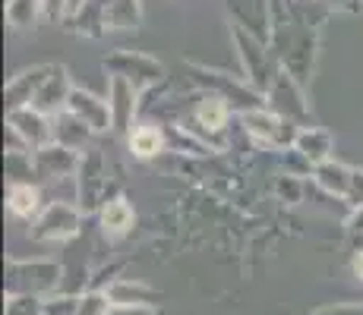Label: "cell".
Listing matches in <instances>:
<instances>
[{
	"mask_svg": "<svg viewBox=\"0 0 363 315\" xmlns=\"http://www.w3.org/2000/svg\"><path fill=\"white\" fill-rule=\"evenodd\" d=\"M139 92L133 82L127 79H117L111 76L108 79V104H111V120H114V132H133V117L139 114Z\"/></svg>",
	"mask_w": 363,
	"mask_h": 315,
	"instance_id": "obj_11",
	"label": "cell"
},
{
	"mask_svg": "<svg viewBox=\"0 0 363 315\" xmlns=\"http://www.w3.org/2000/svg\"><path fill=\"white\" fill-rule=\"evenodd\" d=\"M35 158V177L41 183H54V180H64L69 173L79 171V161L82 155H76L73 149H64V145H48V149H38L32 151Z\"/></svg>",
	"mask_w": 363,
	"mask_h": 315,
	"instance_id": "obj_13",
	"label": "cell"
},
{
	"mask_svg": "<svg viewBox=\"0 0 363 315\" xmlns=\"http://www.w3.org/2000/svg\"><path fill=\"white\" fill-rule=\"evenodd\" d=\"M323 4L338 13H351V16H360L363 13V0H323Z\"/></svg>",
	"mask_w": 363,
	"mask_h": 315,
	"instance_id": "obj_35",
	"label": "cell"
},
{
	"mask_svg": "<svg viewBox=\"0 0 363 315\" xmlns=\"http://www.w3.org/2000/svg\"><path fill=\"white\" fill-rule=\"evenodd\" d=\"M73 88H76V86H69L67 67L54 63V69H51V76H48V82L41 86V92L35 95L32 108L38 110V114H45V117H57L60 110H67V101H69V95H73Z\"/></svg>",
	"mask_w": 363,
	"mask_h": 315,
	"instance_id": "obj_15",
	"label": "cell"
},
{
	"mask_svg": "<svg viewBox=\"0 0 363 315\" xmlns=\"http://www.w3.org/2000/svg\"><path fill=\"white\" fill-rule=\"evenodd\" d=\"M76 202H79V212H95L99 205L108 202V177H104V158L99 149H89L79 161V171H76Z\"/></svg>",
	"mask_w": 363,
	"mask_h": 315,
	"instance_id": "obj_8",
	"label": "cell"
},
{
	"mask_svg": "<svg viewBox=\"0 0 363 315\" xmlns=\"http://www.w3.org/2000/svg\"><path fill=\"white\" fill-rule=\"evenodd\" d=\"M347 202H351V208L363 205V171L360 167H354V183H351V195H347Z\"/></svg>",
	"mask_w": 363,
	"mask_h": 315,
	"instance_id": "obj_36",
	"label": "cell"
},
{
	"mask_svg": "<svg viewBox=\"0 0 363 315\" xmlns=\"http://www.w3.org/2000/svg\"><path fill=\"white\" fill-rule=\"evenodd\" d=\"M6 208H10V214H16V218H38V212L45 205H41V189L35 183H13L10 193H6Z\"/></svg>",
	"mask_w": 363,
	"mask_h": 315,
	"instance_id": "obj_23",
	"label": "cell"
},
{
	"mask_svg": "<svg viewBox=\"0 0 363 315\" xmlns=\"http://www.w3.org/2000/svg\"><path fill=\"white\" fill-rule=\"evenodd\" d=\"M104 293H108L111 306H114V309H123V312L155 309L158 299H162V293H158L155 287H149L143 281H127V277H117L114 284L104 287Z\"/></svg>",
	"mask_w": 363,
	"mask_h": 315,
	"instance_id": "obj_14",
	"label": "cell"
},
{
	"mask_svg": "<svg viewBox=\"0 0 363 315\" xmlns=\"http://www.w3.org/2000/svg\"><path fill=\"white\" fill-rule=\"evenodd\" d=\"M4 315H45V299H35V297H6Z\"/></svg>",
	"mask_w": 363,
	"mask_h": 315,
	"instance_id": "obj_28",
	"label": "cell"
},
{
	"mask_svg": "<svg viewBox=\"0 0 363 315\" xmlns=\"http://www.w3.org/2000/svg\"><path fill=\"white\" fill-rule=\"evenodd\" d=\"M67 6L69 0H41V16L48 23H60V19H67Z\"/></svg>",
	"mask_w": 363,
	"mask_h": 315,
	"instance_id": "obj_32",
	"label": "cell"
},
{
	"mask_svg": "<svg viewBox=\"0 0 363 315\" xmlns=\"http://www.w3.org/2000/svg\"><path fill=\"white\" fill-rule=\"evenodd\" d=\"M6 177H10V186L13 183H35V158L32 151H6Z\"/></svg>",
	"mask_w": 363,
	"mask_h": 315,
	"instance_id": "obj_26",
	"label": "cell"
},
{
	"mask_svg": "<svg viewBox=\"0 0 363 315\" xmlns=\"http://www.w3.org/2000/svg\"><path fill=\"white\" fill-rule=\"evenodd\" d=\"M265 108L275 110L278 117H284L288 123L294 126H313L310 123V104H306L303 86L288 73V69H278L275 79H272L269 92H265Z\"/></svg>",
	"mask_w": 363,
	"mask_h": 315,
	"instance_id": "obj_5",
	"label": "cell"
},
{
	"mask_svg": "<svg viewBox=\"0 0 363 315\" xmlns=\"http://www.w3.org/2000/svg\"><path fill=\"white\" fill-rule=\"evenodd\" d=\"M54 63H38L32 69H23L19 76H13L4 88V101H6V110H19V108H32L35 95L41 92V86L48 82L51 76Z\"/></svg>",
	"mask_w": 363,
	"mask_h": 315,
	"instance_id": "obj_12",
	"label": "cell"
},
{
	"mask_svg": "<svg viewBox=\"0 0 363 315\" xmlns=\"http://www.w3.org/2000/svg\"><path fill=\"white\" fill-rule=\"evenodd\" d=\"M190 69V79L193 86H199L206 95H218L225 98L228 104L243 114V110H256V108H265V95L256 92L247 79H237V76L225 73V69H208V67H199V63H186Z\"/></svg>",
	"mask_w": 363,
	"mask_h": 315,
	"instance_id": "obj_2",
	"label": "cell"
},
{
	"mask_svg": "<svg viewBox=\"0 0 363 315\" xmlns=\"http://www.w3.org/2000/svg\"><path fill=\"white\" fill-rule=\"evenodd\" d=\"M127 142H130V151L136 158H155V155H162V151L167 149V132L162 130V126H155V123H136L133 126V132L127 136Z\"/></svg>",
	"mask_w": 363,
	"mask_h": 315,
	"instance_id": "obj_21",
	"label": "cell"
},
{
	"mask_svg": "<svg viewBox=\"0 0 363 315\" xmlns=\"http://www.w3.org/2000/svg\"><path fill=\"white\" fill-rule=\"evenodd\" d=\"M313 183L323 189V193L335 195V199H347V195H351V183H354V167L332 158L313 171Z\"/></svg>",
	"mask_w": 363,
	"mask_h": 315,
	"instance_id": "obj_19",
	"label": "cell"
},
{
	"mask_svg": "<svg viewBox=\"0 0 363 315\" xmlns=\"http://www.w3.org/2000/svg\"><path fill=\"white\" fill-rule=\"evenodd\" d=\"M51 120H54V142L64 145V149L79 151L82 145H89V139L95 136L92 126L86 120H79L76 114H69V110H60V114L51 117Z\"/></svg>",
	"mask_w": 363,
	"mask_h": 315,
	"instance_id": "obj_20",
	"label": "cell"
},
{
	"mask_svg": "<svg viewBox=\"0 0 363 315\" xmlns=\"http://www.w3.org/2000/svg\"><path fill=\"white\" fill-rule=\"evenodd\" d=\"M76 312H79V297L57 293V297L45 299V315H76Z\"/></svg>",
	"mask_w": 363,
	"mask_h": 315,
	"instance_id": "obj_30",
	"label": "cell"
},
{
	"mask_svg": "<svg viewBox=\"0 0 363 315\" xmlns=\"http://www.w3.org/2000/svg\"><path fill=\"white\" fill-rule=\"evenodd\" d=\"M294 149L310 161L313 167L325 164V161H332V149H335V139L329 130H323V126H303V130L297 132V142Z\"/></svg>",
	"mask_w": 363,
	"mask_h": 315,
	"instance_id": "obj_18",
	"label": "cell"
},
{
	"mask_svg": "<svg viewBox=\"0 0 363 315\" xmlns=\"http://www.w3.org/2000/svg\"><path fill=\"white\" fill-rule=\"evenodd\" d=\"M351 271H354V277H357V281H363V249L354 252V258H351Z\"/></svg>",
	"mask_w": 363,
	"mask_h": 315,
	"instance_id": "obj_38",
	"label": "cell"
},
{
	"mask_svg": "<svg viewBox=\"0 0 363 315\" xmlns=\"http://www.w3.org/2000/svg\"><path fill=\"white\" fill-rule=\"evenodd\" d=\"M82 227V212L73 202H48L38 212V218L29 227V240L35 243H60L76 236Z\"/></svg>",
	"mask_w": 363,
	"mask_h": 315,
	"instance_id": "obj_7",
	"label": "cell"
},
{
	"mask_svg": "<svg viewBox=\"0 0 363 315\" xmlns=\"http://www.w3.org/2000/svg\"><path fill=\"white\" fill-rule=\"evenodd\" d=\"M108 6H111V0H82V6L76 10L73 19H67V25L76 35L101 38L108 32Z\"/></svg>",
	"mask_w": 363,
	"mask_h": 315,
	"instance_id": "obj_17",
	"label": "cell"
},
{
	"mask_svg": "<svg viewBox=\"0 0 363 315\" xmlns=\"http://www.w3.org/2000/svg\"><path fill=\"white\" fill-rule=\"evenodd\" d=\"M347 234H351L354 240H360V236H363V205L351 208V218H347Z\"/></svg>",
	"mask_w": 363,
	"mask_h": 315,
	"instance_id": "obj_37",
	"label": "cell"
},
{
	"mask_svg": "<svg viewBox=\"0 0 363 315\" xmlns=\"http://www.w3.org/2000/svg\"><path fill=\"white\" fill-rule=\"evenodd\" d=\"M275 193L281 195L284 202H300L303 199V183H300V177H288V173H281L275 183Z\"/></svg>",
	"mask_w": 363,
	"mask_h": 315,
	"instance_id": "obj_31",
	"label": "cell"
},
{
	"mask_svg": "<svg viewBox=\"0 0 363 315\" xmlns=\"http://www.w3.org/2000/svg\"><path fill=\"white\" fill-rule=\"evenodd\" d=\"M281 167H284V173H288V177H306V173L316 171V167L300 155L297 149H284L281 151Z\"/></svg>",
	"mask_w": 363,
	"mask_h": 315,
	"instance_id": "obj_29",
	"label": "cell"
},
{
	"mask_svg": "<svg viewBox=\"0 0 363 315\" xmlns=\"http://www.w3.org/2000/svg\"><path fill=\"white\" fill-rule=\"evenodd\" d=\"M99 218H101V230L108 236H123V234H130L136 214H133V205L123 199V195H114V199H108L101 205Z\"/></svg>",
	"mask_w": 363,
	"mask_h": 315,
	"instance_id": "obj_22",
	"label": "cell"
},
{
	"mask_svg": "<svg viewBox=\"0 0 363 315\" xmlns=\"http://www.w3.org/2000/svg\"><path fill=\"white\" fill-rule=\"evenodd\" d=\"M76 315H114V306H111L104 290H86L79 297V312Z\"/></svg>",
	"mask_w": 363,
	"mask_h": 315,
	"instance_id": "obj_27",
	"label": "cell"
},
{
	"mask_svg": "<svg viewBox=\"0 0 363 315\" xmlns=\"http://www.w3.org/2000/svg\"><path fill=\"white\" fill-rule=\"evenodd\" d=\"M143 25V0H111L108 6V29H139Z\"/></svg>",
	"mask_w": 363,
	"mask_h": 315,
	"instance_id": "obj_25",
	"label": "cell"
},
{
	"mask_svg": "<svg viewBox=\"0 0 363 315\" xmlns=\"http://www.w3.org/2000/svg\"><path fill=\"white\" fill-rule=\"evenodd\" d=\"M67 110H69V114H76L79 120H86L95 132L114 130L108 98H99V95L86 92V88H73V95H69V101H67Z\"/></svg>",
	"mask_w": 363,
	"mask_h": 315,
	"instance_id": "obj_16",
	"label": "cell"
},
{
	"mask_svg": "<svg viewBox=\"0 0 363 315\" xmlns=\"http://www.w3.org/2000/svg\"><path fill=\"white\" fill-rule=\"evenodd\" d=\"M4 16H6V25L16 32L35 29L38 19H45L41 16V0H6Z\"/></svg>",
	"mask_w": 363,
	"mask_h": 315,
	"instance_id": "obj_24",
	"label": "cell"
},
{
	"mask_svg": "<svg viewBox=\"0 0 363 315\" xmlns=\"http://www.w3.org/2000/svg\"><path fill=\"white\" fill-rule=\"evenodd\" d=\"M310 315H363V303H338V306H323V309H313Z\"/></svg>",
	"mask_w": 363,
	"mask_h": 315,
	"instance_id": "obj_33",
	"label": "cell"
},
{
	"mask_svg": "<svg viewBox=\"0 0 363 315\" xmlns=\"http://www.w3.org/2000/svg\"><path fill=\"white\" fill-rule=\"evenodd\" d=\"M101 67H104V73H108V79L111 76L127 79L139 88V92H145V88L164 82V67L155 57L143 54V51H114L101 60Z\"/></svg>",
	"mask_w": 363,
	"mask_h": 315,
	"instance_id": "obj_6",
	"label": "cell"
},
{
	"mask_svg": "<svg viewBox=\"0 0 363 315\" xmlns=\"http://www.w3.org/2000/svg\"><path fill=\"white\" fill-rule=\"evenodd\" d=\"M234 25L272 47V4L269 0H225Z\"/></svg>",
	"mask_w": 363,
	"mask_h": 315,
	"instance_id": "obj_9",
	"label": "cell"
},
{
	"mask_svg": "<svg viewBox=\"0 0 363 315\" xmlns=\"http://www.w3.org/2000/svg\"><path fill=\"white\" fill-rule=\"evenodd\" d=\"M4 151H32V149L26 145V139L19 136L13 126H6L4 130Z\"/></svg>",
	"mask_w": 363,
	"mask_h": 315,
	"instance_id": "obj_34",
	"label": "cell"
},
{
	"mask_svg": "<svg viewBox=\"0 0 363 315\" xmlns=\"http://www.w3.org/2000/svg\"><path fill=\"white\" fill-rule=\"evenodd\" d=\"M231 38L237 45V57H240V69H243V79L250 82V86L256 88V92H269L272 79H275V73L281 67H278V57L275 51H269V45H262L259 38H253V35H247L243 29H237L231 25Z\"/></svg>",
	"mask_w": 363,
	"mask_h": 315,
	"instance_id": "obj_4",
	"label": "cell"
},
{
	"mask_svg": "<svg viewBox=\"0 0 363 315\" xmlns=\"http://www.w3.org/2000/svg\"><path fill=\"white\" fill-rule=\"evenodd\" d=\"M64 281V268L51 258H6L4 290L6 297L48 299Z\"/></svg>",
	"mask_w": 363,
	"mask_h": 315,
	"instance_id": "obj_1",
	"label": "cell"
},
{
	"mask_svg": "<svg viewBox=\"0 0 363 315\" xmlns=\"http://www.w3.org/2000/svg\"><path fill=\"white\" fill-rule=\"evenodd\" d=\"M6 126H13V130L26 139V145H29L32 151L54 145V120L45 114H38L35 108L6 110Z\"/></svg>",
	"mask_w": 363,
	"mask_h": 315,
	"instance_id": "obj_10",
	"label": "cell"
},
{
	"mask_svg": "<svg viewBox=\"0 0 363 315\" xmlns=\"http://www.w3.org/2000/svg\"><path fill=\"white\" fill-rule=\"evenodd\" d=\"M237 117H240V130L247 132L259 149H269V151L294 149L300 126L288 123L284 117H278L275 110L256 108V110H243V114H237Z\"/></svg>",
	"mask_w": 363,
	"mask_h": 315,
	"instance_id": "obj_3",
	"label": "cell"
}]
</instances>
